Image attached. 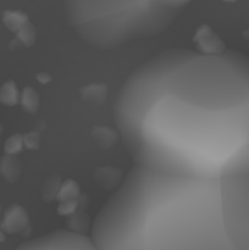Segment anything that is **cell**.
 <instances>
[{
    "label": "cell",
    "mask_w": 249,
    "mask_h": 250,
    "mask_svg": "<svg viewBox=\"0 0 249 250\" xmlns=\"http://www.w3.org/2000/svg\"><path fill=\"white\" fill-rule=\"evenodd\" d=\"M114 120L137 167L177 177H249V58L163 51L127 77Z\"/></svg>",
    "instance_id": "1"
},
{
    "label": "cell",
    "mask_w": 249,
    "mask_h": 250,
    "mask_svg": "<svg viewBox=\"0 0 249 250\" xmlns=\"http://www.w3.org/2000/svg\"><path fill=\"white\" fill-rule=\"evenodd\" d=\"M90 238L98 250H249V177L134 166L99 210Z\"/></svg>",
    "instance_id": "2"
},
{
    "label": "cell",
    "mask_w": 249,
    "mask_h": 250,
    "mask_svg": "<svg viewBox=\"0 0 249 250\" xmlns=\"http://www.w3.org/2000/svg\"><path fill=\"white\" fill-rule=\"evenodd\" d=\"M66 20L83 42L112 50L158 36L182 11L156 0H62Z\"/></svg>",
    "instance_id": "3"
},
{
    "label": "cell",
    "mask_w": 249,
    "mask_h": 250,
    "mask_svg": "<svg viewBox=\"0 0 249 250\" xmlns=\"http://www.w3.org/2000/svg\"><path fill=\"white\" fill-rule=\"evenodd\" d=\"M15 250H98L90 236L58 229L27 241Z\"/></svg>",
    "instance_id": "4"
},
{
    "label": "cell",
    "mask_w": 249,
    "mask_h": 250,
    "mask_svg": "<svg viewBox=\"0 0 249 250\" xmlns=\"http://www.w3.org/2000/svg\"><path fill=\"white\" fill-rule=\"evenodd\" d=\"M2 21L11 31H17L27 21V15L19 10H6L2 12Z\"/></svg>",
    "instance_id": "5"
},
{
    "label": "cell",
    "mask_w": 249,
    "mask_h": 250,
    "mask_svg": "<svg viewBox=\"0 0 249 250\" xmlns=\"http://www.w3.org/2000/svg\"><path fill=\"white\" fill-rule=\"evenodd\" d=\"M159 4L164 5V6L168 7V9H173V10H180L182 11L183 7L186 5L189 4L192 0H156Z\"/></svg>",
    "instance_id": "6"
},
{
    "label": "cell",
    "mask_w": 249,
    "mask_h": 250,
    "mask_svg": "<svg viewBox=\"0 0 249 250\" xmlns=\"http://www.w3.org/2000/svg\"><path fill=\"white\" fill-rule=\"evenodd\" d=\"M225 1H227V2H234V1H237V0H225Z\"/></svg>",
    "instance_id": "7"
}]
</instances>
